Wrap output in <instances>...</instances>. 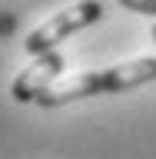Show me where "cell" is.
Listing matches in <instances>:
<instances>
[{
    "mask_svg": "<svg viewBox=\"0 0 156 159\" xmlns=\"http://www.w3.org/2000/svg\"><path fill=\"white\" fill-rule=\"evenodd\" d=\"M156 80V57H139V60H126L106 70H87L77 76L57 83L53 89H47L37 99V106L43 109H57L67 106L73 99H87V96H103V93H126V89L146 86Z\"/></svg>",
    "mask_w": 156,
    "mask_h": 159,
    "instance_id": "obj_1",
    "label": "cell"
},
{
    "mask_svg": "<svg viewBox=\"0 0 156 159\" xmlns=\"http://www.w3.org/2000/svg\"><path fill=\"white\" fill-rule=\"evenodd\" d=\"M100 17H103V3H100V0H80L73 7L53 13V17H50L47 23H40L33 33H27L23 50H27L30 57H43V53H50L57 43H63L70 33H77V30H83V27H93Z\"/></svg>",
    "mask_w": 156,
    "mask_h": 159,
    "instance_id": "obj_2",
    "label": "cell"
},
{
    "mask_svg": "<svg viewBox=\"0 0 156 159\" xmlns=\"http://www.w3.org/2000/svg\"><path fill=\"white\" fill-rule=\"evenodd\" d=\"M63 66H67V57H63L60 50H50V53L37 57L10 83V96L17 99V103H37L47 89L57 86V76L63 73Z\"/></svg>",
    "mask_w": 156,
    "mask_h": 159,
    "instance_id": "obj_3",
    "label": "cell"
},
{
    "mask_svg": "<svg viewBox=\"0 0 156 159\" xmlns=\"http://www.w3.org/2000/svg\"><path fill=\"white\" fill-rule=\"evenodd\" d=\"M120 7L126 10H136V13H149V17H156V0H116Z\"/></svg>",
    "mask_w": 156,
    "mask_h": 159,
    "instance_id": "obj_4",
    "label": "cell"
},
{
    "mask_svg": "<svg viewBox=\"0 0 156 159\" xmlns=\"http://www.w3.org/2000/svg\"><path fill=\"white\" fill-rule=\"evenodd\" d=\"M153 40H156V23H153Z\"/></svg>",
    "mask_w": 156,
    "mask_h": 159,
    "instance_id": "obj_5",
    "label": "cell"
}]
</instances>
